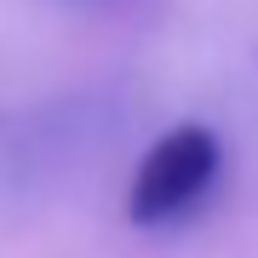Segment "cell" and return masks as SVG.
<instances>
[{
	"mask_svg": "<svg viewBox=\"0 0 258 258\" xmlns=\"http://www.w3.org/2000/svg\"><path fill=\"white\" fill-rule=\"evenodd\" d=\"M218 178V138L207 126H172L144 149L138 172L126 189V218L132 224H172L189 212Z\"/></svg>",
	"mask_w": 258,
	"mask_h": 258,
	"instance_id": "cell-1",
	"label": "cell"
}]
</instances>
